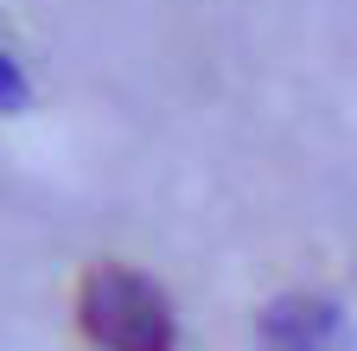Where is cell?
<instances>
[{
  "label": "cell",
  "instance_id": "1",
  "mask_svg": "<svg viewBox=\"0 0 357 351\" xmlns=\"http://www.w3.org/2000/svg\"><path fill=\"white\" fill-rule=\"evenodd\" d=\"M77 326L96 351H178V320L166 294L134 269H89L77 287Z\"/></svg>",
  "mask_w": 357,
  "mask_h": 351
},
{
  "label": "cell",
  "instance_id": "2",
  "mask_svg": "<svg viewBox=\"0 0 357 351\" xmlns=\"http://www.w3.org/2000/svg\"><path fill=\"white\" fill-rule=\"evenodd\" d=\"M268 351H344V320L319 294H287L261 313Z\"/></svg>",
  "mask_w": 357,
  "mask_h": 351
},
{
  "label": "cell",
  "instance_id": "3",
  "mask_svg": "<svg viewBox=\"0 0 357 351\" xmlns=\"http://www.w3.org/2000/svg\"><path fill=\"white\" fill-rule=\"evenodd\" d=\"M26 96V83H20V70H13V58L0 52V103H20Z\"/></svg>",
  "mask_w": 357,
  "mask_h": 351
}]
</instances>
